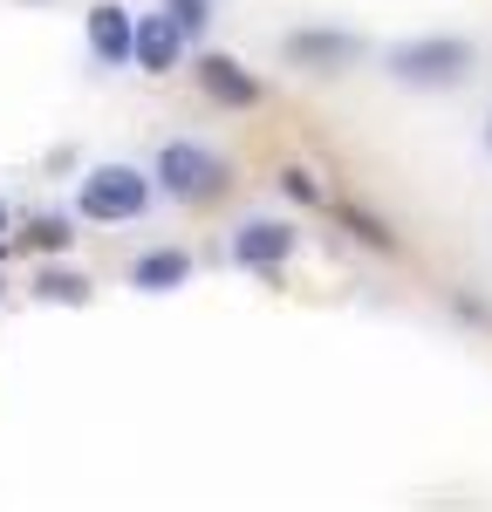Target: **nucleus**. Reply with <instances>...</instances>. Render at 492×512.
I'll list each match as a JSON object with an SVG mask.
<instances>
[{
	"label": "nucleus",
	"instance_id": "nucleus-1",
	"mask_svg": "<svg viewBox=\"0 0 492 512\" xmlns=\"http://www.w3.org/2000/svg\"><path fill=\"white\" fill-rule=\"evenodd\" d=\"M151 198H158V185H151V171H137V164H89L76 178V212L82 226H130V219H144L151 212Z\"/></svg>",
	"mask_w": 492,
	"mask_h": 512
},
{
	"label": "nucleus",
	"instance_id": "nucleus-2",
	"mask_svg": "<svg viewBox=\"0 0 492 512\" xmlns=\"http://www.w3.org/2000/svg\"><path fill=\"white\" fill-rule=\"evenodd\" d=\"M383 69L404 89H465L472 69H479V48L465 35H410L383 55Z\"/></svg>",
	"mask_w": 492,
	"mask_h": 512
},
{
	"label": "nucleus",
	"instance_id": "nucleus-3",
	"mask_svg": "<svg viewBox=\"0 0 492 512\" xmlns=\"http://www.w3.org/2000/svg\"><path fill=\"white\" fill-rule=\"evenodd\" d=\"M151 185L171 205H205V198L226 192V158L212 144H199V137H171V144H158V158H151Z\"/></svg>",
	"mask_w": 492,
	"mask_h": 512
},
{
	"label": "nucleus",
	"instance_id": "nucleus-4",
	"mask_svg": "<svg viewBox=\"0 0 492 512\" xmlns=\"http://www.w3.org/2000/svg\"><path fill=\"white\" fill-rule=\"evenodd\" d=\"M294 246H301V233L287 226V219H240L233 226V239H226V253H233V267H246V274L274 280L294 260Z\"/></svg>",
	"mask_w": 492,
	"mask_h": 512
},
{
	"label": "nucleus",
	"instance_id": "nucleus-5",
	"mask_svg": "<svg viewBox=\"0 0 492 512\" xmlns=\"http://www.w3.org/2000/svg\"><path fill=\"white\" fill-rule=\"evenodd\" d=\"M281 62L308 69V76H342V69L363 62V35H349V28H294L281 41Z\"/></svg>",
	"mask_w": 492,
	"mask_h": 512
},
{
	"label": "nucleus",
	"instance_id": "nucleus-6",
	"mask_svg": "<svg viewBox=\"0 0 492 512\" xmlns=\"http://www.w3.org/2000/svg\"><path fill=\"white\" fill-rule=\"evenodd\" d=\"M185 28L171 21V14H137V35H130V69H144V76H171L178 62H185Z\"/></svg>",
	"mask_w": 492,
	"mask_h": 512
},
{
	"label": "nucleus",
	"instance_id": "nucleus-7",
	"mask_svg": "<svg viewBox=\"0 0 492 512\" xmlns=\"http://www.w3.org/2000/svg\"><path fill=\"white\" fill-rule=\"evenodd\" d=\"M192 76H199V89L219 103V110H260V96H267V89H260V76H253L246 62H233V55H212V48L192 62Z\"/></svg>",
	"mask_w": 492,
	"mask_h": 512
},
{
	"label": "nucleus",
	"instance_id": "nucleus-8",
	"mask_svg": "<svg viewBox=\"0 0 492 512\" xmlns=\"http://www.w3.org/2000/svg\"><path fill=\"white\" fill-rule=\"evenodd\" d=\"M82 35H89V55H96L103 69H130V35H137V14H130L123 0H96V7H89V21H82Z\"/></svg>",
	"mask_w": 492,
	"mask_h": 512
},
{
	"label": "nucleus",
	"instance_id": "nucleus-9",
	"mask_svg": "<svg viewBox=\"0 0 492 512\" xmlns=\"http://www.w3.org/2000/svg\"><path fill=\"white\" fill-rule=\"evenodd\" d=\"M185 280H192V253H185V246H151V253L130 260V287H137V294H171V287H185Z\"/></svg>",
	"mask_w": 492,
	"mask_h": 512
},
{
	"label": "nucleus",
	"instance_id": "nucleus-10",
	"mask_svg": "<svg viewBox=\"0 0 492 512\" xmlns=\"http://www.w3.org/2000/svg\"><path fill=\"white\" fill-rule=\"evenodd\" d=\"M89 274H76V267H35V301H48V308H89Z\"/></svg>",
	"mask_w": 492,
	"mask_h": 512
},
{
	"label": "nucleus",
	"instance_id": "nucleus-11",
	"mask_svg": "<svg viewBox=\"0 0 492 512\" xmlns=\"http://www.w3.org/2000/svg\"><path fill=\"white\" fill-rule=\"evenodd\" d=\"M335 226L356 239V246H369V253H397V233L369 212V205H349V198H335Z\"/></svg>",
	"mask_w": 492,
	"mask_h": 512
},
{
	"label": "nucleus",
	"instance_id": "nucleus-12",
	"mask_svg": "<svg viewBox=\"0 0 492 512\" xmlns=\"http://www.w3.org/2000/svg\"><path fill=\"white\" fill-rule=\"evenodd\" d=\"M28 246H35V253H62V246H69V239H76V212H35V219H28Z\"/></svg>",
	"mask_w": 492,
	"mask_h": 512
},
{
	"label": "nucleus",
	"instance_id": "nucleus-13",
	"mask_svg": "<svg viewBox=\"0 0 492 512\" xmlns=\"http://www.w3.org/2000/svg\"><path fill=\"white\" fill-rule=\"evenodd\" d=\"M164 14L185 28V41H205V28H212V14H219V0H164Z\"/></svg>",
	"mask_w": 492,
	"mask_h": 512
},
{
	"label": "nucleus",
	"instance_id": "nucleus-14",
	"mask_svg": "<svg viewBox=\"0 0 492 512\" xmlns=\"http://www.w3.org/2000/svg\"><path fill=\"white\" fill-rule=\"evenodd\" d=\"M281 192L294 198V205H328L322 178H315V171H301V164H287V171H281Z\"/></svg>",
	"mask_w": 492,
	"mask_h": 512
},
{
	"label": "nucleus",
	"instance_id": "nucleus-15",
	"mask_svg": "<svg viewBox=\"0 0 492 512\" xmlns=\"http://www.w3.org/2000/svg\"><path fill=\"white\" fill-rule=\"evenodd\" d=\"M451 315H458V321H472V328H492V308L479 301V294H451Z\"/></svg>",
	"mask_w": 492,
	"mask_h": 512
},
{
	"label": "nucleus",
	"instance_id": "nucleus-16",
	"mask_svg": "<svg viewBox=\"0 0 492 512\" xmlns=\"http://www.w3.org/2000/svg\"><path fill=\"white\" fill-rule=\"evenodd\" d=\"M0 239H7V198H0Z\"/></svg>",
	"mask_w": 492,
	"mask_h": 512
},
{
	"label": "nucleus",
	"instance_id": "nucleus-17",
	"mask_svg": "<svg viewBox=\"0 0 492 512\" xmlns=\"http://www.w3.org/2000/svg\"><path fill=\"white\" fill-rule=\"evenodd\" d=\"M486 151H492V117H486Z\"/></svg>",
	"mask_w": 492,
	"mask_h": 512
}]
</instances>
